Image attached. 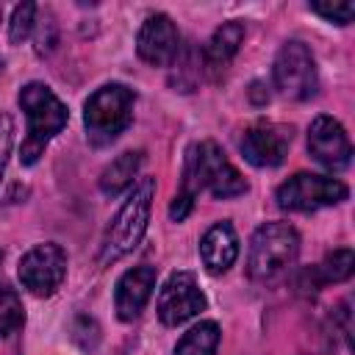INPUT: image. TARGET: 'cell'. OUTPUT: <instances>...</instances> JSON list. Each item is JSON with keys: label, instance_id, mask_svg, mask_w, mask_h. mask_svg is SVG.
Returning a JSON list of instances; mask_svg holds the SVG:
<instances>
[{"label": "cell", "instance_id": "6da1fadb", "mask_svg": "<svg viewBox=\"0 0 355 355\" xmlns=\"http://www.w3.org/2000/svg\"><path fill=\"white\" fill-rule=\"evenodd\" d=\"M208 189L214 197H239L247 191V180L241 178V172L225 158L222 147L216 141H200L191 144L186 150V161H183V180H180V191L175 194L172 205H169V216L175 222L186 219L194 197Z\"/></svg>", "mask_w": 355, "mask_h": 355}, {"label": "cell", "instance_id": "7a4b0ae2", "mask_svg": "<svg viewBox=\"0 0 355 355\" xmlns=\"http://www.w3.org/2000/svg\"><path fill=\"white\" fill-rule=\"evenodd\" d=\"M19 108L25 111L28 119V136L19 147V158L25 166L36 164L39 155L44 153L47 141L61 133V128L67 125V105L53 94L50 86L44 83H28L19 92Z\"/></svg>", "mask_w": 355, "mask_h": 355}, {"label": "cell", "instance_id": "3957f363", "mask_svg": "<svg viewBox=\"0 0 355 355\" xmlns=\"http://www.w3.org/2000/svg\"><path fill=\"white\" fill-rule=\"evenodd\" d=\"M153 194H155V180L153 178H141L130 197L122 202V208L116 211V216L111 219L105 236H103V247H100V263L108 266L119 258H125L144 236L147 222H150V208H153Z\"/></svg>", "mask_w": 355, "mask_h": 355}, {"label": "cell", "instance_id": "277c9868", "mask_svg": "<svg viewBox=\"0 0 355 355\" xmlns=\"http://www.w3.org/2000/svg\"><path fill=\"white\" fill-rule=\"evenodd\" d=\"M300 255V236L288 222H266L250 239L247 275L252 280H275L294 266Z\"/></svg>", "mask_w": 355, "mask_h": 355}, {"label": "cell", "instance_id": "5b68a950", "mask_svg": "<svg viewBox=\"0 0 355 355\" xmlns=\"http://www.w3.org/2000/svg\"><path fill=\"white\" fill-rule=\"evenodd\" d=\"M133 92L122 83L100 86L83 105L86 136L94 147L111 144L133 119Z\"/></svg>", "mask_w": 355, "mask_h": 355}, {"label": "cell", "instance_id": "8992f818", "mask_svg": "<svg viewBox=\"0 0 355 355\" xmlns=\"http://www.w3.org/2000/svg\"><path fill=\"white\" fill-rule=\"evenodd\" d=\"M275 86L288 100H311L319 89L316 61L302 42H286L275 55Z\"/></svg>", "mask_w": 355, "mask_h": 355}, {"label": "cell", "instance_id": "52a82bcc", "mask_svg": "<svg viewBox=\"0 0 355 355\" xmlns=\"http://www.w3.org/2000/svg\"><path fill=\"white\" fill-rule=\"evenodd\" d=\"M275 200L283 211H316V208L336 205V202L347 200V186L338 178L297 172L286 183L277 186Z\"/></svg>", "mask_w": 355, "mask_h": 355}, {"label": "cell", "instance_id": "ba28073f", "mask_svg": "<svg viewBox=\"0 0 355 355\" xmlns=\"http://www.w3.org/2000/svg\"><path fill=\"white\" fill-rule=\"evenodd\" d=\"M17 275L33 297H50L67 277V255L58 244H36L19 258Z\"/></svg>", "mask_w": 355, "mask_h": 355}, {"label": "cell", "instance_id": "9c48e42d", "mask_svg": "<svg viewBox=\"0 0 355 355\" xmlns=\"http://www.w3.org/2000/svg\"><path fill=\"white\" fill-rule=\"evenodd\" d=\"M200 311H205V294L200 291L197 277L191 272H175L158 294L161 322L175 327V324H183L186 319L197 316Z\"/></svg>", "mask_w": 355, "mask_h": 355}, {"label": "cell", "instance_id": "30bf717a", "mask_svg": "<svg viewBox=\"0 0 355 355\" xmlns=\"http://www.w3.org/2000/svg\"><path fill=\"white\" fill-rule=\"evenodd\" d=\"M291 147V128L280 122H258L244 130L241 153L252 166H277Z\"/></svg>", "mask_w": 355, "mask_h": 355}, {"label": "cell", "instance_id": "8fae6325", "mask_svg": "<svg viewBox=\"0 0 355 355\" xmlns=\"http://www.w3.org/2000/svg\"><path fill=\"white\" fill-rule=\"evenodd\" d=\"M136 50L141 61L153 67H169L180 53V33L166 14H153L144 19L136 36Z\"/></svg>", "mask_w": 355, "mask_h": 355}, {"label": "cell", "instance_id": "7c38bea8", "mask_svg": "<svg viewBox=\"0 0 355 355\" xmlns=\"http://www.w3.org/2000/svg\"><path fill=\"white\" fill-rule=\"evenodd\" d=\"M308 150L311 155L327 169H344L352 161V144L347 130L333 116H316L308 130Z\"/></svg>", "mask_w": 355, "mask_h": 355}, {"label": "cell", "instance_id": "4fadbf2b", "mask_svg": "<svg viewBox=\"0 0 355 355\" xmlns=\"http://www.w3.org/2000/svg\"><path fill=\"white\" fill-rule=\"evenodd\" d=\"M153 288H155V269L153 266H136V269H128L119 283H116V294H114V305H116V316L122 322H133L147 300L153 297Z\"/></svg>", "mask_w": 355, "mask_h": 355}, {"label": "cell", "instance_id": "5bb4252c", "mask_svg": "<svg viewBox=\"0 0 355 355\" xmlns=\"http://www.w3.org/2000/svg\"><path fill=\"white\" fill-rule=\"evenodd\" d=\"M239 255V239L230 222H216L214 227L205 230L200 241V258L211 275H222L233 266Z\"/></svg>", "mask_w": 355, "mask_h": 355}, {"label": "cell", "instance_id": "9a60e30c", "mask_svg": "<svg viewBox=\"0 0 355 355\" xmlns=\"http://www.w3.org/2000/svg\"><path fill=\"white\" fill-rule=\"evenodd\" d=\"M241 42H244V25L241 22H225L222 28H216L211 42H208V47L202 50L205 69L214 72V78H219L230 67V61L239 53Z\"/></svg>", "mask_w": 355, "mask_h": 355}, {"label": "cell", "instance_id": "2e32d148", "mask_svg": "<svg viewBox=\"0 0 355 355\" xmlns=\"http://www.w3.org/2000/svg\"><path fill=\"white\" fill-rule=\"evenodd\" d=\"M139 166H141V153H133V150H130V153L116 155V158L103 169V178H100L103 194H108V197L122 194V191L136 180Z\"/></svg>", "mask_w": 355, "mask_h": 355}, {"label": "cell", "instance_id": "e0dca14e", "mask_svg": "<svg viewBox=\"0 0 355 355\" xmlns=\"http://www.w3.org/2000/svg\"><path fill=\"white\" fill-rule=\"evenodd\" d=\"M219 344V327L214 322L194 324L175 347V355H214Z\"/></svg>", "mask_w": 355, "mask_h": 355}, {"label": "cell", "instance_id": "ac0fdd59", "mask_svg": "<svg viewBox=\"0 0 355 355\" xmlns=\"http://www.w3.org/2000/svg\"><path fill=\"white\" fill-rule=\"evenodd\" d=\"M355 269V255L349 247H341V250H333L319 266L311 269L313 277H319V283H341L352 275Z\"/></svg>", "mask_w": 355, "mask_h": 355}, {"label": "cell", "instance_id": "d6986e66", "mask_svg": "<svg viewBox=\"0 0 355 355\" xmlns=\"http://www.w3.org/2000/svg\"><path fill=\"white\" fill-rule=\"evenodd\" d=\"M22 322H25V311L19 294L11 288H0V338L22 327Z\"/></svg>", "mask_w": 355, "mask_h": 355}, {"label": "cell", "instance_id": "ffe728a7", "mask_svg": "<svg viewBox=\"0 0 355 355\" xmlns=\"http://www.w3.org/2000/svg\"><path fill=\"white\" fill-rule=\"evenodd\" d=\"M33 25H36V6H33V3L17 6V8H14V17H11V42H14V44L25 42V39L31 36Z\"/></svg>", "mask_w": 355, "mask_h": 355}, {"label": "cell", "instance_id": "44dd1931", "mask_svg": "<svg viewBox=\"0 0 355 355\" xmlns=\"http://www.w3.org/2000/svg\"><path fill=\"white\" fill-rule=\"evenodd\" d=\"M311 11L324 17L327 22H336V25H349L352 22V14H355V6L352 3H311Z\"/></svg>", "mask_w": 355, "mask_h": 355}, {"label": "cell", "instance_id": "7402d4cb", "mask_svg": "<svg viewBox=\"0 0 355 355\" xmlns=\"http://www.w3.org/2000/svg\"><path fill=\"white\" fill-rule=\"evenodd\" d=\"M11 139H14V125H11L8 116H0V178H3V169H6V164H8Z\"/></svg>", "mask_w": 355, "mask_h": 355}, {"label": "cell", "instance_id": "603a6c76", "mask_svg": "<svg viewBox=\"0 0 355 355\" xmlns=\"http://www.w3.org/2000/svg\"><path fill=\"white\" fill-rule=\"evenodd\" d=\"M0 19H3V8H0Z\"/></svg>", "mask_w": 355, "mask_h": 355}, {"label": "cell", "instance_id": "cb8c5ba5", "mask_svg": "<svg viewBox=\"0 0 355 355\" xmlns=\"http://www.w3.org/2000/svg\"><path fill=\"white\" fill-rule=\"evenodd\" d=\"M0 261H3V252H0Z\"/></svg>", "mask_w": 355, "mask_h": 355}]
</instances>
